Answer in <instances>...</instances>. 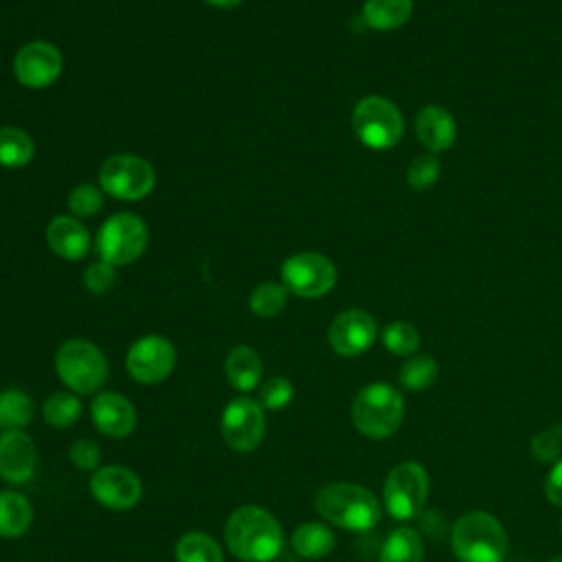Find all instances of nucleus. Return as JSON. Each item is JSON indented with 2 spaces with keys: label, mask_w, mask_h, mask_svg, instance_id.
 Segmentation results:
<instances>
[{
  "label": "nucleus",
  "mask_w": 562,
  "mask_h": 562,
  "mask_svg": "<svg viewBox=\"0 0 562 562\" xmlns=\"http://www.w3.org/2000/svg\"><path fill=\"white\" fill-rule=\"evenodd\" d=\"M224 538L228 551L244 562H272L283 549L279 520L259 505L237 507L224 525Z\"/></svg>",
  "instance_id": "obj_1"
},
{
  "label": "nucleus",
  "mask_w": 562,
  "mask_h": 562,
  "mask_svg": "<svg viewBox=\"0 0 562 562\" xmlns=\"http://www.w3.org/2000/svg\"><path fill=\"white\" fill-rule=\"evenodd\" d=\"M314 505L327 522L347 531H369L382 516L375 494L358 483H329L318 490Z\"/></svg>",
  "instance_id": "obj_2"
},
{
  "label": "nucleus",
  "mask_w": 562,
  "mask_h": 562,
  "mask_svg": "<svg viewBox=\"0 0 562 562\" xmlns=\"http://www.w3.org/2000/svg\"><path fill=\"white\" fill-rule=\"evenodd\" d=\"M450 544L461 562H503L509 549L503 525L487 512H465L452 527Z\"/></svg>",
  "instance_id": "obj_3"
},
{
  "label": "nucleus",
  "mask_w": 562,
  "mask_h": 562,
  "mask_svg": "<svg viewBox=\"0 0 562 562\" xmlns=\"http://www.w3.org/2000/svg\"><path fill=\"white\" fill-rule=\"evenodd\" d=\"M404 419V400L386 382H371L358 391L351 404V422L369 439L391 437Z\"/></svg>",
  "instance_id": "obj_4"
},
{
  "label": "nucleus",
  "mask_w": 562,
  "mask_h": 562,
  "mask_svg": "<svg viewBox=\"0 0 562 562\" xmlns=\"http://www.w3.org/2000/svg\"><path fill=\"white\" fill-rule=\"evenodd\" d=\"M59 380L79 395L94 393L108 378V360L97 345L83 338L66 340L55 356Z\"/></svg>",
  "instance_id": "obj_5"
},
{
  "label": "nucleus",
  "mask_w": 562,
  "mask_h": 562,
  "mask_svg": "<svg viewBox=\"0 0 562 562\" xmlns=\"http://www.w3.org/2000/svg\"><path fill=\"white\" fill-rule=\"evenodd\" d=\"M356 136L369 149H391L404 134V119L400 110L384 97L371 94L356 103L351 114Z\"/></svg>",
  "instance_id": "obj_6"
},
{
  "label": "nucleus",
  "mask_w": 562,
  "mask_h": 562,
  "mask_svg": "<svg viewBox=\"0 0 562 562\" xmlns=\"http://www.w3.org/2000/svg\"><path fill=\"white\" fill-rule=\"evenodd\" d=\"M428 487L430 483L424 465H419L417 461L397 463L389 472L382 490L389 516H393L395 520L415 518L426 505Z\"/></svg>",
  "instance_id": "obj_7"
},
{
  "label": "nucleus",
  "mask_w": 562,
  "mask_h": 562,
  "mask_svg": "<svg viewBox=\"0 0 562 562\" xmlns=\"http://www.w3.org/2000/svg\"><path fill=\"white\" fill-rule=\"evenodd\" d=\"M147 246V226L134 213H116L97 233V252L112 266L136 261Z\"/></svg>",
  "instance_id": "obj_8"
},
{
  "label": "nucleus",
  "mask_w": 562,
  "mask_h": 562,
  "mask_svg": "<svg viewBox=\"0 0 562 562\" xmlns=\"http://www.w3.org/2000/svg\"><path fill=\"white\" fill-rule=\"evenodd\" d=\"M154 182L156 176L151 165L145 158L132 154L110 156L99 171L101 189L108 195L125 202L145 198L154 189Z\"/></svg>",
  "instance_id": "obj_9"
},
{
  "label": "nucleus",
  "mask_w": 562,
  "mask_h": 562,
  "mask_svg": "<svg viewBox=\"0 0 562 562\" xmlns=\"http://www.w3.org/2000/svg\"><path fill=\"white\" fill-rule=\"evenodd\" d=\"M281 281L288 292L316 299L336 285V266L321 252H296L283 261Z\"/></svg>",
  "instance_id": "obj_10"
},
{
  "label": "nucleus",
  "mask_w": 562,
  "mask_h": 562,
  "mask_svg": "<svg viewBox=\"0 0 562 562\" xmlns=\"http://www.w3.org/2000/svg\"><path fill=\"white\" fill-rule=\"evenodd\" d=\"M222 439L237 452L255 450L266 432V415L259 402L250 397H235L226 404L220 419Z\"/></svg>",
  "instance_id": "obj_11"
},
{
  "label": "nucleus",
  "mask_w": 562,
  "mask_h": 562,
  "mask_svg": "<svg viewBox=\"0 0 562 562\" xmlns=\"http://www.w3.org/2000/svg\"><path fill=\"white\" fill-rule=\"evenodd\" d=\"M176 364L173 345L156 334L138 338L125 356L127 373L140 384H158L162 382Z\"/></svg>",
  "instance_id": "obj_12"
},
{
  "label": "nucleus",
  "mask_w": 562,
  "mask_h": 562,
  "mask_svg": "<svg viewBox=\"0 0 562 562\" xmlns=\"http://www.w3.org/2000/svg\"><path fill=\"white\" fill-rule=\"evenodd\" d=\"M90 494L99 505L114 512H125L140 501L143 483L136 472L125 465H103L90 476Z\"/></svg>",
  "instance_id": "obj_13"
},
{
  "label": "nucleus",
  "mask_w": 562,
  "mask_h": 562,
  "mask_svg": "<svg viewBox=\"0 0 562 562\" xmlns=\"http://www.w3.org/2000/svg\"><path fill=\"white\" fill-rule=\"evenodd\" d=\"M13 72L15 79L26 88H46L61 72V53L50 42H29L15 53Z\"/></svg>",
  "instance_id": "obj_14"
},
{
  "label": "nucleus",
  "mask_w": 562,
  "mask_h": 562,
  "mask_svg": "<svg viewBox=\"0 0 562 562\" xmlns=\"http://www.w3.org/2000/svg\"><path fill=\"white\" fill-rule=\"evenodd\" d=\"M378 336V325L373 316L364 310H345L340 312L327 331L329 345L338 356L353 358L364 353Z\"/></svg>",
  "instance_id": "obj_15"
},
{
  "label": "nucleus",
  "mask_w": 562,
  "mask_h": 562,
  "mask_svg": "<svg viewBox=\"0 0 562 562\" xmlns=\"http://www.w3.org/2000/svg\"><path fill=\"white\" fill-rule=\"evenodd\" d=\"M37 448L22 430H4L0 435V479L13 485L26 483L35 474Z\"/></svg>",
  "instance_id": "obj_16"
},
{
  "label": "nucleus",
  "mask_w": 562,
  "mask_h": 562,
  "mask_svg": "<svg viewBox=\"0 0 562 562\" xmlns=\"http://www.w3.org/2000/svg\"><path fill=\"white\" fill-rule=\"evenodd\" d=\"M90 415L94 428L112 439L127 437L136 426V411L132 402L114 391L97 393L90 404Z\"/></svg>",
  "instance_id": "obj_17"
},
{
  "label": "nucleus",
  "mask_w": 562,
  "mask_h": 562,
  "mask_svg": "<svg viewBox=\"0 0 562 562\" xmlns=\"http://www.w3.org/2000/svg\"><path fill=\"white\" fill-rule=\"evenodd\" d=\"M46 241L50 250L68 261H79L90 250L88 228L70 215H57L46 226Z\"/></svg>",
  "instance_id": "obj_18"
},
{
  "label": "nucleus",
  "mask_w": 562,
  "mask_h": 562,
  "mask_svg": "<svg viewBox=\"0 0 562 562\" xmlns=\"http://www.w3.org/2000/svg\"><path fill=\"white\" fill-rule=\"evenodd\" d=\"M417 138L426 149L446 151L457 138V123L452 114L441 105H426L415 119Z\"/></svg>",
  "instance_id": "obj_19"
},
{
  "label": "nucleus",
  "mask_w": 562,
  "mask_h": 562,
  "mask_svg": "<svg viewBox=\"0 0 562 562\" xmlns=\"http://www.w3.org/2000/svg\"><path fill=\"white\" fill-rule=\"evenodd\" d=\"M224 369H226V378L233 384V389L244 391V393L252 391L259 384L261 371H263L259 353L248 345L233 347L226 356Z\"/></svg>",
  "instance_id": "obj_20"
},
{
  "label": "nucleus",
  "mask_w": 562,
  "mask_h": 562,
  "mask_svg": "<svg viewBox=\"0 0 562 562\" xmlns=\"http://www.w3.org/2000/svg\"><path fill=\"white\" fill-rule=\"evenodd\" d=\"M290 544L296 551V555L305 560H321L334 549L336 538L327 525L312 520V522H301L292 531Z\"/></svg>",
  "instance_id": "obj_21"
},
{
  "label": "nucleus",
  "mask_w": 562,
  "mask_h": 562,
  "mask_svg": "<svg viewBox=\"0 0 562 562\" xmlns=\"http://www.w3.org/2000/svg\"><path fill=\"white\" fill-rule=\"evenodd\" d=\"M413 13V0H367L362 18L373 31H395Z\"/></svg>",
  "instance_id": "obj_22"
},
{
  "label": "nucleus",
  "mask_w": 562,
  "mask_h": 562,
  "mask_svg": "<svg viewBox=\"0 0 562 562\" xmlns=\"http://www.w3.org/2000/svg\"><path fill=\"white\" fill-rule=\"evenodd\" d=\"M33 520L31 501L20 492H0V536L18 538Z\"/></svg>",
  "instance_id": "obj_23"
},
{
  "label": "nucleus",
  "mask_w": 562,
  "mask_h": 562,
  "mask_svg": "<svg viewBox=\"0 0 562 562\" xmlns=\"http://www.w3.org/2000/svg\"><path fill=\"white\" fill-rule=\"evenodd\" d=\"M424 560V544L419 533L413 527H397L393 529L382 549L378 562H422Z\"/></svg>",
  "instance_id": "obj_24"
},
{
  "label": "nucleus",
  "mask_w": 562,
  "mask_h": 562,
  "mask_svg": "<svg viewBox=\"0 0 562 562\" xmlns=\"http://www.w3.org/2000/svg\"><path fill=\"white\" fill-rule=\"evenodd\" d=\"M33 138L20 130L4 125L0 127V165L9 169H20L33 158Z\"/></svg>",
  "instance_id": "obj_25"
},
{
  "label": "nucleus",
  "mask_w": 562,
  "mask_h": 562,
  "mask_svg": "<svg viewBox=\"0 0 562 562\" xmlns=\"http://www.w3.org/2000/svg\"><path fill=\"white\" fill-rule=\"evenodd\" d=\"M33 417V402L20 389L0 391V430H22Z\"/></svg>",
  "instance_id": "obj_26"
},
{
  "label": "nucleus",
  "mask_w": 562,
  "mask_h": 562,
  "mask_svg": "<svg viewBox=\"0 0 562 562\" xmlns=\"http://www.w3.org/2000/svg\"><path fill=\"white\" fill-rule=\"evenodd\" d=\"M176 562H224V558L215 538L202 531H189L176 544Z\"/></svg>",
  "instance_id": "obj_27"
},
{
  "label": "nucleus",
  "mask_w": 562,
  "mask_h": 562,
  "mask_svg": "<svg viewBox=\"0 0 562 562\" xmlns=\"http://www.w3.org/2000/svg\"><path fill=\"white\" fill-rule=\"evenodd\" d=\"M437 375H439L437 362H435L430 356L422 353V356L408 358V360L400 367L397 380H400V386H404L406 391L417 393V391L430 389V386L435 384Z\"/></svg>",
  "instance_id": "obj_28"
},
{
  "label": "nucleus",
  "mask_w": 562,
  "mask_h": 562,
  "mask_svg": "<svg viewBox=\"0 0 562 562\" xmlns=\"http://www.w3.org/2000/svg\"><path fill=\"white\" fill-rule=\"evenodd\" d=\"M44 422L53 428H68L81 415V404L72 393H53L42 408Z\"/></svg>",
  "instance_id": "obj_29"
},
{
  "label": "nucleus",
  "mask_w": 562,
  "mask_h": 562,
  "mask_svg": "<svg viewBox=\"0 0 562 562\" xmlns=\"http://www.w3.org/2000/svg\"><path fill=\"white\" fill-rule=\"evenodd\" d=\"M285 301H288V290L283 288V283H261L257 285L252 292H250V310L261 316V318H270V316H277L283 307H285Z\"/></svg>",
  "instance_id": "obj_30"
},
{
  "label": "nucleus",
  "mask_w": 562,
  "mask_h": 562,
  "mask_svg": "<svg viewBox=\"0 0 562 562\" xmlns=\"http://www.w3.org/2000/svg\"><path fill=\"white\" fill-rule=\"evenodd\" d=\"M382 345L395 356H411L419 347V331L406 321H393L382 331Z\"/></svg>",
  "instance_id": "obj_31"
},
{
  "label": "nucleus",
  "mask_w": 562,
  "mask_h": 562,
  "mask_svg": "<svg viewBox=\"0 0 562 562\" xmlns=\"http://www.w3.org/2000/svg\"><path fill=\"white\" fill-rule=\"evenodd\" d=\"M292 395H294L292 382L283 375H274V378L263 382V386L259 389V400L257 402L261 404V408L281 411L292 402Z\"/></svg>",
  "instance_id": "obj_32"
},
{
  "label": "nucleus",
  "mask_w": 562,
  "mask_h": 562,
  "mask_svg": "<svg viewBox=\"0 0 562 562\" xmlns=\"http://www.w3.org/2000/svg\"><path fill=\"white\" fill-rule=\"evenodd\" d=\"M103 206V195L101 191L90 184V182H83L79 187H75L68 195V209L75 217H90L94 215L99 209Z\"/></svg>",
  "instance_id": "obj_33"
},
{
  "label": "nucleus",
  "mask_w": 562,
  "mask_h": 562,
  "mask_svg": "<svg viewBox=\"0 0 562 562\" xmlns=\"http://www.w3.org/2000/svg\"><path fill=\"white\" fill-rule=\"evenodd\" d=\"M441 173V165L439 160L432 156V154H424V156H417L408 171H406V178H408V184L417 191H424V189H430L437 178Z\"/></svg>",
  "instance_id": "obj_34"
},
{
  "label": "nucleus",
  "mask_w": 562,
  "mask_h": 562,
  "mask_svg": "<svg viewBox=\"0 0 562 562\" xmlns=\"http://www.w3.org/2000/svg\"><path fill=\"white\" fill-rule=\"evenodd\" d=\"M531 454L538 461H560L562 457V426H551L540 430L531 439Z\"/></svg>",
  "instance_id": "obj_35"
},
{
  "label": "nucleus",
  "mask_w": 562,
  "mask_h": 562,
  "mask_svg": "<svg viewBox=\"0 0 562 562\" xmlns=\"http://www.w3.org/2000/svg\"><path fill=\"white\" fill-rule=\"evenodd\" d=\"M114 279H116L114 266L108 263V261H103V259H99V261H94L92 266H88V270H86V274H83V283H86V288H88L92 294H103V292H108V290L112 288Z\"/></svg>",
  "instance_id": "obj_36"
},
{
  "label": "nucleus",
  "mask_w": 562,
  "mask_h": 562,
  "mask_svg": "<svg viewBox=\"0 0 562 562\" xmlns=\"http://www.w3.org/2000/svg\"><path fill=\"white\" fill-rule=\"evenodd\" d=\"M70 463L79 470H88V472H94L97 465H99V459H101V448L92 441V439H77L72 446H70Z\"/></svg>",
  "instance_id": "obj_37"
},
{
  "label": "nucleus",
  "mask_w": 562,
  "mask_h": 562,
  "mask_svg": "<svg viewBox=\"0 0 562 562\" xmlns=\"http://www.w3.org/2000/svg\"><path fill=\"white\" fill-rule=\"evenodd\" d=\"M544 496L551 505L562 507V459L555 461V465L551 468V472L544 481Z\"/></svg>",
  "instance_id": "obj_38"
},
{
  "label": "nucleus",
  "mask_w": 562,
  "mask_h": 562,
  "mask_svg": "<svg viewBox=\"0 0 562 562\" xmlns=\"http://www.w3.org/2000/svg\"><path fill=\"white\" fill-rule=\"evenodd\" d=\"M206 2L213 4V7H217V9H231V7L239 4L241 0H206Z\"/></svg>",
  "instance_id": "obj_39"
},
{
  "label": "nucleus",
  "mask_w": 562,
  "mask_h": 562,
  "mask_svg": "<svg viewBox=\"0 0 562 562\" xmlns=\"http://www.w3.org/2000/svg\"><path fill=\"white\" fill-rule=\"evenodd\" d=\"M549 562H562V555H555V558H551Z\"/></svg>",
  "instance_id": "obj_40"
},
{
  "label": "nucleus",
  "mask_w": 562,
  "mask_h": 562,
  "mask_svg": "<svg viewBox=\"0 0 562 562\" xmlns=\"http://www.w3.org/2000/svg\"><path fill=\"white\" fill-rule=\"evenodd\" d=\"M560 529H562V520H560Z\"/></svg>",
  "instance_id": "obj_41"
}]
</instances>
